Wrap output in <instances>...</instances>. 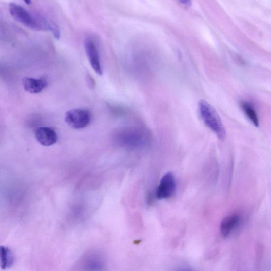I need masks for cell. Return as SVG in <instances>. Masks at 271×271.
<instances>
[{
  "label": "cell",
  "mask_w": 271,
  "mask_h": 271,
  "mask_svg": "<svg viewBox=\"0 0 271 271\" xmlns=\"http://www.w3.org/2000/svg\"><path fill=\"white\" fill-rule=\"evenodd\" d=\"M114 140L119 146L129 149H140L148 146L151 142L149 131L140 127H125L114 133Z\"/></svg>",
  "instance_id": "obj_1"
},
{
  "label": "cell",
  "mask_w": 271,
  "mask_h": 271,
  "mask_svg": "<svg viewBox=\"0 0 271 271\" xmlns=\"http://www.w3.org/2000/svg\"><path fill=\"white\" fill-rule=\"evenodd\" d=\"M88 84L91 86L92 88H93V86H95V83L93 79L90 77V76H88Z\"/></svg>",
  "instance_id": "obj_13"
},
{
  "label": "cell",
  "mask_w": 271,
  "mask_h": 271,
  "mask_svg": "<svg viewBox=\"0 0 271 271\" xmlns=\"http://www.w3.org/2000/svg\"><path fill=\"white\" fill-rule=\"evenodd\" d=\"M9 12L13 18L24 26L33 30L42 31L46 29L42 23L33 16L22 6L12 3L9 5Z\"/></svg>",
  "instance_id": "obj_3"
},
{
  "label": "cell",
  "mask_w": 271,
  "mask_h": 271,
  "mask_svg": "<svg viewBox=\"0 0 271 271\" xmlns=\"http://www.w3.org/2000/svg\"><path fill=\"white\" fill-rule=\"evenodd\" d=\"M22 82L24 90L31 94H38L48 86V81L45 78L25 77Z\"/></svg>",
  "instance_id": "obj_9"
},
{
  "label": "cell",
  "mask_w": 271,
  "mask_h": 271,
  "mask_svg": "<svg viewBox=\"0 0 271 271\" xmlns=\"http://www.w3.org/2000/svg\"><path fill=\"white\" fill-rule=\"evenodd\" d=\"M84 49L90 65L95 73L99 76L103 74L99 50L95 43L91 39L84 41Z\"/></svg>",
  "instance_id": "obj_6"
},
{
  "label": "cell",
  "mask_w": 271,
  "mask_h": 271,
  "mask_svg": "<svg viewBox=\"0 0 271 271\" xmlns=\"http://www.w3.org/2000/svg\"><path fill=\"white\" fill-rule=\"evenodd\" d=\"M198 108L203 123L214 132L219 139L224 140L226 138V130L215 109L204 100L199 101Z\"/></svg>",
  "instance_id": "obj_2"
},
{
  "label": "cell",
  "mask_w": 271,
  "mask_h": 271,
  "mask_svg": "<svg viewBox=\"0 0 271 271\" xmlns=\"http://www.w3.org/2000/svg\"><path fill=\"white\" fill-rule=\"evenodd\" d=\"M24 3L27 4L28 5H29L31 4V1H25Z\"/></svg>",
  "instance_id": "obj_14"
},
{
  "label": "cell",
  "mask_w": 271,
  "mask_h": 271,
  "mask_svg": "<svg viewBox=\"0 0 271 271\" xmlns=\"http://www.w3.org/2000/svg\"><path fill=\"white\" fill-rule=\"evenodd\" d=\"M103 258L98 253H92L85 257L81 263L84 271H102L104 268Z\"/></svg>",
  "instance_id": "obj_8"
},
{
  "label": "cell",
  "mask_w": 271,
  "mask_h": 271,
  "mask_svg": "<svg viewBox=\"0 0 271 271\" xmlns=\"http://www.w3.org/2000/svg\"><path fill=\"white\" fill-rule=\"evenodd\" d=\"M241 106L244 112L254 126L258 127L259 126V119L256 110L254 109L252 105L247 102H244Z\"/></svg>",
  "instance_id": "obj_12"
},
{
  "label": "cell",
  "mask_w": 271,
  "mask_h": 271,
  "mask_svg": "<svg viewBox=\"0 0 271 271\" xmlns=\"http://www.w3.org/2000/svg\"><path fill=\"white\" fill-rule=\"evenodd\" d=\"M183 271H189V270H183Z\"/></svg>",
  "instance_id": "obj_15"
},
{
  "label": "cell",
  "mask_w": 271,
  "mask_h": 271,
  "mask_svg": "<svg viewBox=\"0 0 271 271\" xmlns=\"http://www.w3.org/2000/svg\"><path fill=\"white\" fill-rule=\"evenodd\" d=\"M240 216L238 214H231L225 217L220 224V233L224 237H227L239 224Z\"/></svg>",
  "instance_id": "obj_10"
},
{
  "label": "cell",
  "mask_w": 271,
  "mask_h": 271,
  "mask_svg": "<svg viewBox=\"0 0 271 271\" xmlns=\"http://www.w3.org/2000/svg\"><path fill=\"white\" fill-rule=\"evenodd\" d=\"M37 142L44 146H50L56 144L59 137L56 131L52 128L41 127L35 130Z\"/></svg>",
  "instance_id": "obj_7"
},
{
  "label": "cell",
  "mask_w": 271,
  "mask_h": 271,
  "mask_svg": "<svg viewBox=\"0 0 271 271\" xmlns=\"http://www.w3.org/2000/svg\"><path fill=\"white\" fill-rule=\"evenodd\" d=\"M1 256V267L6 270L11 267L14 262V255L11 250L8 247L2 246L0 248Z\"/></svg>",
  "instance_id": "obj_11"
},
{
  "label": "cell",
  "mask_w": 271,
  "mask_h": 271,
  "mask_svg": "<svg viewBox=\"0 0 271 271\" xmlns=\"http://www.w3.org/2000/svg\"><path fill=\"white\" fill-rule=\"evenodd\" d=\"M176 183L175 177L171 172L164 175L161 178L156 191V197L159 200L171 197L175 192Z\"/></svg>",
  "instance_id": "obj_5"
},
{
  "label": "cell",
  "mask_w": 271,
  "mask_h": 271,
  "mask_svg": "<svg viewBox=\"0 0 271 271\" xmlns=\"http://www.w3.org/2000/svg\"><path fill=\"white\" fill-rule=\"evenodd\" d=\"M92 120V115L89 110L77 108L66 112L65 121L68 126L74 129H82L88 126Z\"/></svg>",
  "instance_id": "obj_4"
}]
</instances>
